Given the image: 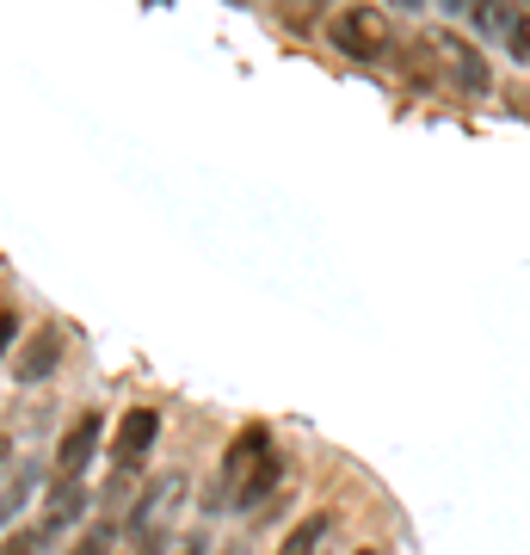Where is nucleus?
I'll return each mask as SVG.
<instances>
[{"instance_id":"obj_1","label":"nucleus","mask_w":530,"mask_h":555,"mask_svg":"<svg viewBox=\"0 0 530 555\" xmlns=\"http://www.w3.org/2000/svg\"><path fill=\"white\" fill-rule=\"evenodd\" d=\"M327 38H334L339 56H352V62H376V56H389V20H383V7H339L334 25H327Z\"/></svg>"},{"instance_id":"obj_2","label":"nucleus","mask_w":530,"mask_h":555,"mask_svg":"<svg viewBox=\"0 0 530 555\" xmlns=\"http://www.w3.org/2000/svg\"><path fill=\"white\" fill-rule=\"evenodd\" d=\"M266 456H272V433H266V426H241V433L229 438V451H222V476H217V488H210V506H235V494L247 488V476H254Z\"/></svg>"},{"instance_id":"obj_3","label":"nucleus","mask_w":530,"mask_h":555,"mask_svg":"<svg viewBox=\"0 0 530 555\" xmlns=\"http://www.w3.org/2000/svg\"><path fill=\"white\" fill-rule=\"evenodd\" d=\"M155 438H160V414H155V408H130V414L118 420V444H112V463H118V476H124V481L137 476V463L155 451Z\"/></svg>"},{"instance_id":"obj_4","label":"nucleus","mask_w":530,"mask_h":555,"mask_svg":"<svg viewBox=\"0 0 530 555\" xmlns=\"http://www.w3.org/2000/svg\"><path fill=\"white\" fill-rule=\"evenodd\" d=\"M62 352H68L62 327H31V334L20 339V364H13V377L20 383H50L62 371Z\"/></svg>"},{"instance_id":"obj_5","label":"nucleus","mask_w":530,"mask_h":555,"mask_svg":"<svg viewBox=\"0 0 530 555\" xmlns=\"http://www.w3.org/2000/svg\"><path fill=\"white\" fill-rule=\"evenodd\" d=\"M438 62H444V75L438 80H451L456 93H488V62H481V50H469V43H456V38H432Z\"/></svg>"},{"instance_id":"obj_6","label":"nucleus","mask_w":530,"mask_h":555,"mask_svg":"<svg viewBox=\"0 0 530 555\" xmlns=\"http://www.w3.org/2000/svg\"><path fill=\"white\" fill-rule=\"evenodd\" d=\"M99 433H105V420L99 414H80L68 433H62V444H56V476H87V463H93V451H99Z\"/></svg>"},{"instance_id":"obj_7","label":"nucleus","mask_w":530,"mask_h":555,"mask_svg":"<svg viewBox=\"0 0 530 555\" xmlns=\"http://www.w3.org/2000/svg\"><path fill=\"white\" fill-rule=\"evenodd\" d=\"M80 513H87V488H80V476H56L50 506H43V518H38L43 543H50V537H62L68 525H80Z\"/></svg>"},{"instance_id":"obj_8","label":"nucleus","mask_w":530,"mask_h":555,"mask_svg":"<svg viewBox=\"0 0 530 555\" xmlns=\"http://www.w3.org/2000/svg\"><path fill=\"white\" fill-rule=\"evenodd\" d=\"M31 494H38V469H31V463H20V469H7V476H0V531L31 506Z\"/></svg>"},{"instance_id":"obj_9","label":"nucleus","mask_w":530,"mask_h":555,"mask_svg":"<svg viewBox=\"0 0 530 555\" xmlns=\"http://www.w3.org/2000/svg\"><path fill=\"white\" fill-rule=\"evenodd\" d=\"M334 537V518L327 513H314V518H302V525H290V537L277 543V555H321V543Z\"/></svg>"},{"instance_id":"obj_10","label":"nucleus","mask_w":530,"mask_h":555,"mask_svg":"<svg viewBox=\"0 0 530 555\" xmlns=\"http://www.w3.org/2000/svg\"><path fill=\"white\" fill-rule=\"evenodd\" d=\"M173 500H179V481H173V476L155 481V488H148V500H142L137 513H130V531L148 537V531H155V513H160V506H173Z\"/></svg>"},{"instance_id":"obj_11","label":"nucleus","mask_w":530,"mask_h":555,"mask_svg":"<svg viewBox=\"0 0 530 555\" xmlns=\"http://www.w3.org/2000/svg\"><path fill=\"white\" fill-rule=\"evenodd\" d=\"M463 7H469L475 31H488V38H506V25H512V0H463Z\"/></svg>"},{"instance_id":"obj_12","label":"nucleus","mask_w":530,"mask_h":555,"mask_svg":"<svg viewBox=\"0 0 530 555\" xmlns=\"http://www.w3.org/2000/svg\"><path fill=\"white\" fill-rule=\"evenodd\" d=\"M272 488H277V456H266L254 476H247V488L235 494V513H254V506H259L266 494H272Z\"/></svg>"},{"instance_id":"obj_13","label":"nucleus","mask_w":530,"mask_h":555,"mask_svg":"<svg viewBox=\"0 0 530 555\" xmlns=\"http://www.w3.org/2000/svg\"><path fill=\"white\" fill-rule=\"evenodd\" d=\"M506 50L518 62H530V13H512V25H506Z\"/></svg>"},{"instance_id":"obj_14","label":"nucleus","mask_w":530,"mask_h":555,"mask_svg":"<svg viewBox=\"0 0 530 555\" xmlns=\"http://www.w3.org/2000/svg\"><path fill=\"white\" fill-rule=\"evenodd\" d=\"M43 550V531L38 525H25L20 537H7V543H0V555H38Z\"/></svg>"},{"instance_id":"obj_15","label":"nucleus","mask_w":530,"mask_h":555,"mask_svg":"<svg viewBox=\"0 0 530 555\" xmlns=\"http://www.w3.org/2000/svg\"><path fill=\"white\" fill-rule=\"evenodd\" d=\"M327 0H284V20L290 25H309V13H321Z\"/></svg>"},{"instance_id":"obj_16","label":"nucleus","mask_w":530,"mask_h":555,"mask_svg":"<svg viewBox=\"0 0 530 555\" xmlns=\"http://www.w3.org/2000/svg\"><path fill=\"white\" fill-rule=\"evenodd\" d=\"M13 339H20V315H7V309H0V352H7Z\"/></svg>"},{"instance_id":"obj_17","label":"nucleus","mask_w":530,"mask_h":555,"mask_svg":"<svg viewBox=\"0 0 530 555\" xmlns=\"http://www.w3.org/2000/svg\"><path fill=\"white\" fill-rule=\"evenodd\" d=\"M7 469H13V438L0 433V476H7Z\"/></svg>"},{"instance_id":"obj_18","label":"nucleus","mask_w":530,"mask_h":555,"mask_svg":"<svg viewBox=\"0 0 530 555\" xmlns=\"http://www.w3.org/2000/svg\"><path fill=\"white\" fill-rule=\"evenodd\" d=\"M179 555H210V550H204V537H185V543H179Z\"/></svg>"},{"instance_id":"obj_19","label":"nucleus","mask_w":530,"mask_h":555,"mask_svg":"<svg viewBox=\"0 0 530 555\" xmlns=\"http://www.w3.org/2000/svg\"><path fill=\"white\" fill-rule=\"evenodd\" d=\"M389 7H419V0H389Z\"/></svg>"},{"instance_id":"obj_20","label":"nucleus","mask_w":530,"mask_h":555,"mask_svg":"<svg viewBox=\"0 0 530 555\" xmlns=\"http://www.w3.org/2000/svg\"><path fill=\"white\" fill-rule=\"evenodd\" d=\"M518 13H530V0H518Z\"/></svg>"},{"instance_id":"obj_21","label":"nucleus","mask_w":530,"mask_h":555,"mask_svg":"<svg viewBox=\"0 0 530 555\" xmlns=\"http://www.w3.org/2000/svg\"><path fill=\"white\" fill-rule=\"evenodd\" d=\"M451 7H463V0H451Z\"/></svg>"},{"instance_id":"obj_22","label":"nucleus","mask_w":530,"mask_h":555,"mask_svg":"<svg viewBox=\"0 0 530 555\" xmlns=\"http://www.w3.org/2000/svg\"><path fill=\"white\" fill-rule=\"evenodd\" d=\"M364 555H371V550H364Z\"/></svg>"},{"instance_id":"obj_23","label":"nucleus","mask_w":530,"mask_h":555,"mask_svg":"<svg viewBox=\"0 0 530 555\" xmlns=\"http://www.w3.org/2000/svg\"><path fill=\"white\" fill-rule=\"evenodd\" d=\"M229 555H235V550H229Z\"/></svg>"}]
</instances>
